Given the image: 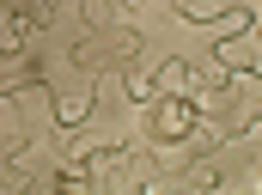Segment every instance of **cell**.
Listing matches in <instances>:
<instances>
[{"label": "cell", "instance_id": "6da1fadb", "mask_svg": "<svg viewBox=\"0 0 262 195\" xmlns=\"http://www.w3.org/2000/svg\"><path fill=\"white\" fill-rule=\"evenodd\" d=\"M152 134H159V140H183V134H195V104H189V98H165V104H152Z\"/></svg>", "mask_w": 262, "mask_h": 195}, {"label": "cell", "instance_id": "7a4b0ae2", "mask_svg": "<svg viewBox=\"0 0 262 195\" xmlns=\"http://www.w3.org/2000/svg\"><path fill=\"white\" fill-rule=\"evenodd\" d=\"M220 61H226V67H250V73H256V31H250V37H226V43H220Z\"/></svg>", "mask_w": 262, "mask_h": 195}, {"label": "cell", "instance_id": "3957f363", "mask_svg": "<svg viewBox=\"0 0 262 195\" xmlns=\"http://www.w3.org/2000/svg\"><path fill=\"white\" fill-rule=\"evenodd\" d=\"M0 49H18V25H12L6 12H0Z\"/></svg>", "mask_w": 262, "mask_h": 195}]
</instances>
